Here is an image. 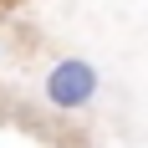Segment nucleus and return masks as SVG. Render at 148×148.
<instances>
[{
	"label": "nucleus",
	"mask_w": 148,
	"mask_h": 148,
	"mask_svg": "<svg viewBox=\"0 0 148 148\" xmlns=\"http://www.w3.org/2000/svg\"><path fill=\"white\" fill-rule=\"evenodd\" d=\"M97 66L92 61H82V56H66V61H56L51 72H46V82H41V92H46V102L56 107V112H82V107L97 97Z\"/></svg>",
	"instance_id": "obj_1"
}]
</instances>
